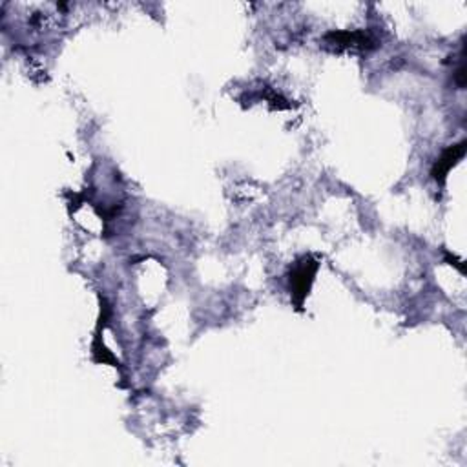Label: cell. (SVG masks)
Returning a JSON list of instances; mask_svg holds the SVG:
<instances>
[{
    "label": "cell",
    "mask_w": 467,
    "mask_h": 467,
    "mask_svg": "<svg viewBox=\"0 0 467 467\" xmlns=\"http://www.w3.org/2000/svg\"><path fill=\"white\" fill-rule=\"evenodd\" d=\"M465 148H467V143H465V141H460L458 145H451V147H447V148L442 152V156L435 161V165H433V168H431V177H433L440 186L445 184V179H447L451 168L456 166L458 161L463 159Z\"/></svg>",
    "instance_id": "3"
},
{
    "label": "cell",
    "mask_w": 467,
    "mask_h": 467,
    "mask_svg": "<svg viewBox=\"0 0 467 467\" xmlns=\"http://www.w3.org/2000/svg\"><path fill=\"white\" fill-rule=\"evenodd\" d=\"M318 269H319V259H316L312 254H305L298 257L289 269L291 300L298 310H303V303L310 294Z\"/></svg>",
    "instance_id": "1"
},
{
    "label": "cell",
    "mask_w": 467,
    "mask_h": 467,
    "mask_svg": "<svg viewBox=\"0 0 467 467\" xmlns=\"http://www.w3.org/2000/svg\"><path fill=\"white\" fill-rule=\"evenodd\" d=\"M323 46L330 51H371L378 48V40L364 30L355 31H328L323 37Z\"/></svg>",
    "instance_id": "2"
}]
</instances>
